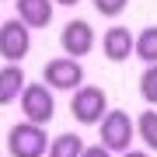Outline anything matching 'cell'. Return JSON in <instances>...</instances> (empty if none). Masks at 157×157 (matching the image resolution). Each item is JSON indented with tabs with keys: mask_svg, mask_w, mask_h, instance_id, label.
<instances>
[{
	"mask_svg": "<svg viewBox=\"0 0 157 157\" xmlns=\"http://www.w3.org/2000/svg\"><path fill=\"white\" fill-rule=\"evenodd\" d=\"M45 150H49L45 126H35V122L11 126V133H7V154L11 157H45Z\"/></svg>",
	"mask_w": 157,
	"mask_h": 157,
	"instance_id": "cell-1",
	"label": "cell"
},
{
	"mask_svg": "<svg viewBox=\"0 0 157 157\" xmlns=\"http://www.w3.org/2000/svg\"><path fill=\"white\" fill-rule=\"evenodd\" d=\"M133 119H129L122 108H115V112H105L98 122V136H101V147H105L108 154H122L129 150V143H133Z\"/></svg>",
	"mask_w": 157,
	"mask_h": 157,
	"instance_id": "cell-2",
	"label": "cell"
},
{
	"mask_svg": "<svg viewBox=\"0 0 157 157\" xmlns=\"http://www.w3.org/2000/svg\"><path fill=\"white\" fill-rule=\"evenodd\" d=\"M17 101H21V112H25V122H35V126H45L52 115H56V98H52V91L45 84H25L21 94H17Z\"/></svg>",
	"mask_w": 157,
	"mask_h": 157,
	"instance_id": "cell-3",
	"label": "cell"
},
{
	"mask_svg": "<svg viewBox=\"0 0 157 157\" xmlns=\"http://www.w3.org/2000/svg\"><path fill=\"white\" fill-rule=\"evenodd\" d=\"M108 112V98H105V91L94 87V84H80L77 91H73V98H70V115L77 119L80 126H98L101 122V115Z\"/></svg>",
	"mask_w": 157,
	"mask_h": 157,
	"instance_id": "cell-4",
	"label": "cell"
},
{
	"mask_svg": "<svg viewBox=\"0 0 157 157\" xmlns=\"http://www.w3.org/2000/svg\"><path fill=\"white\" fill-rule=\"evenodd\" d=\"M42 84L49 91H77L84 84V67H80V59H73V56L49 59L45 70H42Z\"/></svg>",
	"mask_w": 157,
	"mask_h": 157,
	"instance_id": "cell-5",
	"label": "cell"
},
{
	"mask_svg": "<svg viewBox=\"0 0 157 157\" xmlns=\"http://www.w3.org/2000/svg\"><path fill=\"white\" fill-rule=\"evenodd\" d=\"M28 49H32V28L28 25H21L17 17L0 25V56L7 63H21L28 56Z\"/></svg>",
	"mask_w": 157,
	"mask_h": 157,
	"instance_id": "cell-6",
	"label": "cell"
},
{
	"mask_svg": "<svg viewBox=\"0 0 157 157\" xmlns=\"http://www.w3.org/2000/svg\"><path fill=\"white\" fill-rule=\"evenodd\" d=\"M59 45H63V52L73 59H80V56H87L91 49H94V28L84 21V17H73V21L63 25V32H59Z\"/></svg>",
	"mask_w": 157,
	"mask_h": 157,
	"instance_id": "cell-7",
	"label": "cell"
},
{
	"mask_svg": "<svg viewBox=\"0 0 157 157\" xmlns=\"http://www.w3.org/2000/svg\"><path fill=\"white\" fill-rule=\"evenodd\" d=\"M14 7H17V21L28 25L32 32L45 28V25L52 21V11H56V4H52V0H17Z\"/></svg>",
	"mask_w": 157,
	"mask_h": 157,
	"instance_id": "cell-8",
	"label": "cell"
},
{
	"mask_svg": "<svg viewBox=\"0 0 157 157\" xmlns=\"http://www.w3.org/2000/svg\"><path fill=\"white\" fill-rule=\"evenodd\" d=\"M101 49H105V59H112V63H126L129 56H133V32L122 28V25L108 28L105 39H101Z\"/></svg>",
	"mask_w": 157,
	"mask_h": 157,
	"instance_id": "cell-9",
	"label": "cell"
},
{
	"mask_svg": "<svg viewBox=\"0 0 157 157\" xmlns=\"http://www.w3.org/2000/svg\"><path fill=\"white\" fill-rule=\"evenodd\" d=\"M25 84H28V80H25L21 63H7V67H0V105L17 101V94H21Z\"/></svg>",
	"mask_w": 157,
	"mask_h": 157,
	"instance_id": "cell-10",
	"label": "cell"
},
{
	"mask_svg": "<svg viewBox=\"0 0 157 157\" xmlns=\"http://www.w3.org/2000/svg\"><path fill=\"white\" fill-rule=\"evenodd\" d=\"M84 150V140H80L77 133H59L56 140H49V157H80Z\"/></svg>",
	"mask_w": 157,
	"mask_h": 157,
	"instance_id": "cell-11",
	"label": "cell"
},
{
	"mask_svg": "<svg viewBox=\"0 0 157 157\" xmlns=\"http://www.w3.org/2000/svg\"><path fill=\"white\" fill-rule=\"evenodd\" d=\"M133 52L147 63V67H150V63H157V25L143 28V32L133 39Z\"/></svg>",
	"mask_w": 157,
	"mask_h": 157,
	"instance_id": "cell-12",
	"label": "cell"
},
{
	"mask_svg": "<svg viewBox=\"0 0 157 157\" xmlns=\"http://www.w3.org/2000/svg\"><path fill=\"white\" fill-rule=\"evenodd\" d=\"M133 129L140 133V140L147 143V150H157V112H154V108H147Z\"/></svg>",
	"mask_w": 157,
	"mask_h": 157,
	"instance_id": "cell-13",
	"label": "cell"
},
{
	"mask_svg": "<svg viewBox=\"0 0 157 157\" xmlns=\"http://www.w3.org/2000/svg\"><path fill=\"white\" fill-rule=\"evenodd\" d=\"M140 98L147 105H157V63H150L140 73Z\"/></svg>",
	"mask_w": 157,
	"mask_h": 157,
	"instance_id": "cell-14",
	"label": "cell"
},
{
	"mask_svg": "<svg viewBox=\"0 0 157 157\" xmlns=\"http://www.w3.org/2000/svg\"><path fill=\"white\" fill-rule=\"evenodd\" d=\"M91 4H94V11H98L101 17H115V14L126 11L129 0H91Z\"/></svg>",
	"mask_w": 157,
	"mask_h": 157,
	"instance_id": "cell-15",
	"label": "cell"
},
{
	"mask_svg": "<svg viewBox=\"0 0 157 157\" xmlns=\"http://www.w3.org/2000/svg\"><path fill=\"white\" fill-rule=\"evenodd\" d=\"M80 157H112V154L98 143V147H84V150H80Z\"/></svg>",
	"mask_w": 157,
	"mask_h": 157,
	"instance_id": "cell-16",
	"label": "cell"
},
{
	"mask_svg": "<svg viewBox=\"0 0 157 157\" xmlns=\"http://www.w3.org/2000/svg\"><path fill=\"white\" fill-rule=\"evenodd\" d=\"M119 157H150V154H147V150H122Z\"/></svg>",
	"mask_w": 157,
	"mask_h": 157,
	"instance_id": "cell-17",
	"label": "cell"
},
{
	"mask_svg": "<svg viewBox=\"0 0 157 157\" xmlns=\"http://www.w3.org/2000/svg\"><path fill=\"white\" fill-rule=\"evenodd\" d=\"M52 4H59V7H73V4H80V0H52Z\"/></svg>",
	"mask_w": 157,
	"mask_h": 157,
	"instance_id": "cell-18",
	"label": "cell"
}]
</instances>
